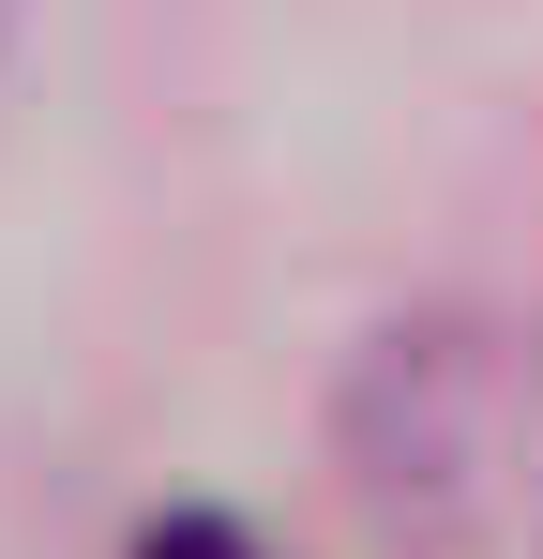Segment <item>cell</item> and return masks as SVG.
I'll list each match as a JSON object with an SVG mask.
<instances>
[{"label": "cell", "mask_w": 543, "mask_h": 559, "mask_svg": "<svg viewBox=\"0 0 543 559\" xmlns=\"http://www.w3.org/2000/svg\"><path fill=\"white\" fill-rule=\"evenodd\" d=\"M362 499L393 530H514L543 499V348L529 333H393L348 393Z\"/></svg>", "instance_id": "6da1fadb"}, {"label": "cell", "mask_w": 543, "mask_h": 559, "mask_svg": "<svg viewBox=\"0 0 543 559\" xmlns=\"http://www.w3.org/2000/svg\"><path fill=\"white\" fill-rule=\"evenodd\" d=\"M136 559H272V545H257V530H227V514H152Z\"/></svg>", "instance_id": "7a4b0ae2"}, {"label": "cell", "mask_w": 543, "mask_h": 559, "mask_svg": "<svg viewBox=\"0 0 543 559\" xmlns=\"http://www.w3.org/2000/svg\"><path fill=\"white\" fill-rule=\"evenodd\" d=\"M0 31H15V0H0Z\"/></svg>", "instance_id": "3957f363"}]
</instances>
